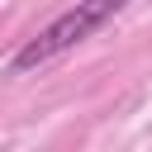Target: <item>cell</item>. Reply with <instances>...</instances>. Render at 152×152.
Listing matches in <instances>:
<instances>
[{
	"label": "cell",
	"mask_w": 152,
	"mask_h": 152,
	"mask_svg": "<svg viewBox=\"0 0 152 152\" xmlns=\"http://www.w3.org/2000/svg\"><path fill=\"white\" fill-rule=\"evenodd\" d=\"M124 5H128V0H76L71 10H62L52 24H43V28H38V33L10 57V71H33V66H43V62L71 52L76 43L95 38V33H100Z\"/></svg>",
	"instance_id": "cell-1"
}]
</instances>
